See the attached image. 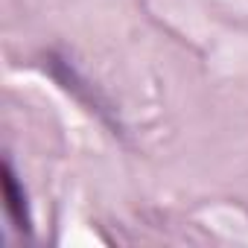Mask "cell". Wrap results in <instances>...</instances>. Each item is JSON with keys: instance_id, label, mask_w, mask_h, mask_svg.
<instances>
[{"instance_id": "1", "label": "cell", "mask_w": 248, "mask_h": 248, "mask_svg": "<svg viewBox=\"0 0 248 248\" xmlns=\"http://www.w3.org/2000/svg\"><path fill=\"white\" fill-rule=\"evenodd\" d=\"M3 196H6V210L15 222L18 231H30V210H27V193L18 184V175L12 170V164H3Z\"/></svg>"}]
</instances>
